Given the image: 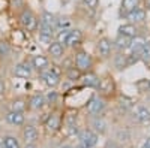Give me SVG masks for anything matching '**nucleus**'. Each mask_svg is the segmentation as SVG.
I'll return each mask as SVG.
<instances>
[{"label": "nucleus", "instance_id": "1", "mask_svg": "<svg viewBox=\"0 0 150 148\" xmlns=\"http://www.w3.org/2000/svg\"><path fill=\"white\" fill-rule=\"evenodd\" d=\"M18 22L21 24V27L27 32H36L38 26H39V18L36 17V14L29 8L23 6V9L18 14Z\"/></svg>", "mask_w": 150, "mask_h": 148}, {"label": "nucleus", "instance_id": "2", "mask_svg": "<svg viewBox=\"0 0 150 148\" xmlns=\"http://www.w3.org/2000/svg\"><path fill=\"white\" fill-rule=\"evenodd\" d=\"M74 66H77L83 73L90 72L93 69V57L84 49H78L74 55Z\"/></svg>", "mask_w": 150, "mask_h": 148}, {"label": "nucleus", "instance_id": "3", "mask_svg": "<svg viewBox=\"0 0 150 148\" xmlns=\"http://www.w3.org/2000/svg\"><path fill=\"white\" fill-rule=\"evenodd\" d=\"M105 108H107L105 99L102 96H99V94H93L89 99V102L86 103V111H87V114H89L90 117L92 115H102Z\"/></svg>", "mask_w": 150, "mask_h": 148}, {"label": "nucleus", "instance_id": "4", "mask_svg": "<svg viewBox=\"0 0 150 148\" xmlns=\"http://www.w3.org/2000/svg\"><path fill=\"white\" fill-rule=\"evenodd\" d=\"M77 139H78V147L80 148H93L98 144L99 135L96 132H93L92 129H83V130L78 132Z\"/></svg>", "mask_w": 150, "mask_h": 148}, {"label": "nucleus", "instance_id": "5", "mask_svg": "<svg viewBox=\"0 0 150 148\" xmlns=\"http://www.w3.org/2000/svg\"><path fill=\"white\" fill-rule=\"evenodd\" d=\"M39 78H41L42 84L45 85L47 88H57L59 85H60V82H62V78L59 75V72H56L51 67H48L47 70L41 72L39 73Z\"/></svg>", "mask_w": 150, "mask_h": 148}, {"label": "nucleus", "instance_id": "6", "mask_svg": "<svg viewBox=\"0 0 150 148\" xmlns=\"http://www.w3.org/2000/svg\"><path fill=\"white\" fill-rule=\"evenodd\" d=\"M96 51L99 54V57L107 60V58H111L112 57V41L108 39V38H101L98 42H96Z\"/></svg>", "mask_w": 150, "mask_h": 148}, {"label": "nucleus", "instance_id": "7", "mask_svg": "<svg viewBox=\"0 0 150 148\" xmlns=\"http://www.w3.org/2000/svg\"><path fill=\"white\" fill-rule=\"evenodd\" d=\"M33 73V67L30 65V61H20L14 66V75L17 78H23V79H27L32 76Z\"/></svg>", "mask_w": 150, "mask_h": 148}, {"label": "nucleus", "instance_id": "8", "mask_svg": "<svg viewBox=\"0 0 150 148\" xmlns=\"http://www.w3.org/2000/svg\"><path fill=\"white\" fill-rule=\"evenodd\" d=\"M89 124H90V129L93 132H96L98 135H105L108 130V124L102 115H92Z\"/></svg>", "mask_w": 150, "mask_h": 148}, {"label": "nucleus", "instance_id": "9", "mask_svg": "<svg viewBox=\"0 0 150 148\" xmlns=\"http://www.w3.org/2000/svg\"><path fill=\"white\" fill-rule=\"evenodd\" d=\"M30 65H32L33 70L41 73V72H44L50 67V58L45 57V55H41V54H35L30 58Z\"/></svg>", "mask_w": 150, "mask_h": 148}, {"label": "nucleus", "instance_id": "10", "mask_svg": "<svg viewBox=\"0 0 150 148\" xmlns=\"http://www.w3.org/2000/svg\"><path fill=\"white\" fill-rule=\"evenodd\" d=\"M146 42H147V41H146L144 36L137 34L135 38H132V39H131V45H129V48H128L126 54L140 55V54H141V51H143V48H144V45H146Z\"/></svg>", "mask_w": 150, "mask_h": 148}, {"label": "nucleus", "instance_id": "11", "mask_svg": "<svg viewBox=\"0 0 150 148\" xmlns=\"http://www.w3.org/2000/svg\"><path fill=\"white\" fill-rule=\"evenodd\" d=\"M21 136L26 144H36L38 139H39V133H38V129L33 124H26L23 127Z\"/></svg>", "mask_w": 150, "mask_h": 148}, {"label": "nucleus", "instance_id": "12", "mask_svg": "<svg viewBox=\"0 0 150 148\" xmlns=\"http://www.w3.org/2000/svg\"><path fill=\"white\" fill-rule=\"evenodd\" d=\"M146 18H147V9H144V8H141V6L135 8L131 14H128L126 17H125V20H128V22L137 24V26H138V24H141V22H144Z\"/></svg>", "mask_w": 150, "mask_h": 148}, {"label": "nucleus", "instance_id": "13", "mask_svg": "<svg viewBox=\"0 0 150 148\" xmlns=\"http://www.w3.org/2000/svg\"><path fill=\"white\" fill-rule=\"evenodd\" d=\"M81 82L84 87L87 88H93V90H98L99 88V84H101V78H99L95 72H84L83 76H81Z\"/></svg>", "mask_w": 150, "mask_h": 148}, {"label": "nucleus", "instance_id": "14", "mask_svg": "<svg viewBox=\"0 0 150 148\" xmlns=\"http://www.w3.org/2000/svg\"><path fill=\"white\" fill-rule=\"evenodd\" d=\"M134 118L141 124H150V108L140 105L134 109Z\"/></svg>", "mask_w": 150, "mask_h": 148}, {"label": "nucleus", "instance_id": "15", "mask_svg": "<svg viewBox=\"0 0 150 148\" xmlns=\"http://www.w3.org/2000/svg\"><path fill=\"white\" fill-rule=\"evenodd\" d=\"M83 42V33L81 30L78 29H72L68 39H66V43H65V48H71V49H75L77 46H80Z\"/></svg>", "mask_w": 150, "mask_h": 148}, {"label": "nucleus", "instance_id": "16", "mask_svg": "<svg viewBox=\"0 0 150 148\" xmlns=\"http://www.w3.org/2000/svg\"><path fill=\"white\" fill-rule=\"evenodd\" d=\"M129 45H131V38L123 36V34H119V33L116 36V39L112 41V48H114L116 53H126Z\"/></svg>", "mask_w": 150, "mask_h": 148}, {"label": "nucleus", "instance_id": "17", "mask_svg": "<svg viewBox=\"0 0 150 148\" xmlns=\"http://www.w3.org/2000/svg\"><path fill=\"white\" fill-rule=\"evenodd\" d=\"M140 6V0H122L120 2V8H119V17L125 18L128 14Z\"/></svg>", "mask_w": 150, "mask_h": 148}, {"label": "nucleus", "instance_id": "18", "mask_svg": "<svg viewBox=\"0 0 150 148\" xmlns=\"http://www.w3.org/2000/svg\"><path fill=\"white\" fill-rule=\"evenodd\" d=\"M48 54L51 55V58L54 60H60L65 57V45H62L60 42H57L56 39L48 43Z\"/></svg>", "mask_w": 150, "mask_h": 148}, {"label": "nucleus", "instance_id": "19", "mask_svg": "<svg viewBox=\"0 0 150 148\" xmlns=\"http://www.w3.org/2000/svg\"><path fill=\"white\" fill-rule=\"evenodd\" d=\"M6 123H9L11 126H24V121H26V117H24V112H18V111H9V112L5 115Z\"/></svg>", "mask_w": 150, "mask_h": 148}, {"label": "nucleus", "instance_id": "20", "mask_svg": "<svg viewBox=\"0 0 150 148\" xmlns=\"http://www.w3.org/2000/svg\"><path fill=\"white\" fill-rule=\"evenodd\" d=\"M60 126H62V117L56 112L50 114L48 118L45 120V127H47L48 132H59Z\"/></svg>", "mask_w": 150, "mask_h": 148}, {"label": "nucleus", "instance_id": "21", "mask_svg": "<svg viewBox=\"0 0 150 148\" xmlns=\"http://www.w3.org/2000/svg\"><path fill=\"white\" fill-rule=\"evenodd\" d=\"M45 96L44 93H35L30 96L29 99V108L35 109V111H41L44 106H45Z\"/></svg>", "mask_w": 150, "mask_h": 148}, {"label": "nucleus", "instance_id": "22", "mask_svg": "<svg viewBox=\"0 0 150 148\" xmlns=\"http://www.w3.org/2000/svg\"><path fill=\"white\" fill-rule=\"evenodd\" d=\"M112 65H114V67L117 70H125L128 66V55L126 53H116V54H112Z\"/></svg>", "mask_w": 150, "mask_h": 148}, {"label": "nucleus", "instance_id": "23", "mask_svg": "<svg viewBox=\"0 0 150 148\" xmlns=\"http://www.w3.org/2000/svg\"><path fill=\"white\" fill-rule=\"evenodd\" d=\"M119 34H123V36H128V38H135L137 34H138V27H137V24H132V22H126V24H122L117 30Z\"/></svg>", "mask_w": 150, "mask_h": 148}, {"label": "nucleus", "instance_id": "24", "mask_svg": "<svg viewBox=\"0 0 150 148\" xmlns=\"http://www.w3.org/2000/svg\"><path fill=\"white\" fill-rule=\"evenodd\" d=\"M65 76H66V79L69 81V82H78V81H81V76H83V72L77 67V66H69V67H66V70H65Z\"/></svg>", "mask_w": 150, "mask_h": 148}, {"label": "nucleus", "instance_id": "25", "mask_svg": "<svg viewBox=\"0 0 150 148\" xmlns=\"http://www.w3.org/2000/svg\"><path fill=\"white\" fill-rule=\"evenodd\" d=\"M39 24H42V26H50V27H54L56 29V15L51 14L50 11H42L41 12V17H39Z\"/></svg>", "mask_w": 150, "mask_h": 148}, {"label": "nucleus", "instance_id": "26", "mask_svg": "<svg viewBox=\"0 0 150 148\" xmlns=\"http://www.w3.org/2000/svg\"><path fill=\"white\" fill-rule=\"evenodd\" d=\"M29 106V102L23 97H17L11 102V111H18V112H24L26 108Z\"/></svg>", "mask_w": 150, "mask_h": 148}, {"label": "nucleus", "instance_id": "27", "mask_svg": "<svg viewBox=\"0 0 150 148\" xmlns=\"http://www.w3.org/2000/svg\"><path fill=\"white\" fill-rule=\"evenodd\" d=\"M2 148H23L20 145V141L12 136V135H6L2 138Z\"/></svg>", "mask_w": 150, "mask_h": 148}, {"label": "nucleus", "instance_id": "28", "mask_svg": "<svg viewBox=\"0 0 150 148\" xmlns=\"http://www.w3.org/2000/svg\"><path fill=\"white\" fill-rule=\"evenodd\" d=\"M112 90H114V84H112V79L110 78H101V84H99V88L98 91L101 93H111Z\"/></svg>", "mask_w": 150, "mask_h": 148}, {"label": "nucleus", "instance_id": "29", "mask_svg": "<svg viewBox=\"0 0 150 148\" xmlns=\"http://www.w3.org/2000/svg\"><path fill=\"white\" fill-rule=\"evenodd\" d=\"M71 30H72L71 27L57 30V32H56V36H54V39H56L57 42H60L62 45H65V43H66V39H68V36H69V33H71Z\"/></svg>", "mask_w": 150, "mask_h": 148}, {"label": "nucleus", "instance_id": "30", "mask_svg": "<svg viewBox=\"0 0 150 148\" xmlns=\"http://www.w3.org/2000/svg\"><path fill=\"white\" fill-rule=\"evenodd\" d=\"M78 124V112L77 111H71L65 115V126L69 127V126H77Z\"/></svg>", "mask_w": 150, "mask_h": 148}, {"label": "nucleus", "instance_id": "31", "mask_svg": "<svg viewBox=\"0 0 150 148\" xmlns=\"http://www.w3.org/2000/svg\"><path fill=\"white\" fill-rule=\"evenodd\" d=\"M44 96H45V103H47V105H54V103H57L59 93L56 91V88H50Z\"/></svg>", "mask_w": 150, "mask_h": 148}, {"label": "nucleus", "instance_id": "32", "mask_svg": "<svg viewBox=\"0 0 150 148\" xmlns=\"http://www.w3.org/2000/svg\"><path fill=\"white\" fill-rule=\"evenodd\" d=\"M56 32L60 29H68L71 27V20L68 17H56Z\"/></svg>", "mask_w": 150, "mask_h": 148}, {"label": "nucleus", "instance_id": "33", "mask_svg": "<svg viewBox=\"0 0 150 148\" xmlns=\"http://www.w3.org/2000/svg\"><path fill=\"white\" fill-rule=\"evenodd\" d=\"M140 61H143V63H146V65L150 63V41H147L144 48H143V51L140 54Z\"/></svg>", "mask_w": 150, "mask_h": 148}, {"label": "nucleus", "instance_id": "34", "mask_svg": "<svg viewBox=\"0 0 150 148\" xmlns=\"http://www.w3.org/2000/svg\"><path fill=\"white\" fill-rule=\"evenodd\" d=\"M81 2H83V5L87 9L92 11V12H95L98 9V6H99V0H81Z\"/></svg>", "mask_w": 150, "mask_h": 148}, {"label": "nucleus", "instance_id": "35", "mask_svg": "<svg viewBox=\"0 0 150 148\" xmlns=\"http://www.w3.org/2000/svg\"><path fill=\"white\" fill-rule=\"evenodd\" d=\"M11 45L8 43V42H0V55L2 57H8V55H11Z\"/></svg>", "mask_w": 150, "mask_h": 148}, {"label": "nucleus", "instance_id": "36", "mask_svg": "<svg viewBox=\"0 0 150 148\" xmlns=\"http://www.w3.org/2000/svg\"><path fill=\"white\" fill-rule=\"evenodd\" d=\"M5 91H6V84H5L3 79H0V96H2Z\"/></svg>", "mask_w": 150, "mask_h": 148}, {"label": "nucleus", "instance_id": "37", "mask_svg": "<svg viewBox=\"0 0 150 148\" xmlns=\"http://www.w3.org/2000/svg\"><path fill=\"white\" fill-rule=\"evenodd\" d=\"M141 148H150V138H147V139H146V141L143 142Z\"/></svg>", "mask_w": 150, "mask_h": 148}, {"label": "nucleus", "instance_id": "38", "mask_svg": "<svg viewBox=\"0 0 150 148\" xmlns=\"http://www.w3.org/2000/svg\"><path fill=\"white\" fill-rule=\"evenodd\" d=\"M23 148H38V147H36V144H26Z\"/></svg>", "mask_w": 150, "mask_h": 148}, {"label": "nucleus", "instance_id": "39", "mask_svg": "<svg viewBox=\"0 0 150 148\" xmlns=\"http://www.w3.org/2000/svg\"><path fill=\"white\" fill-rule=\"evenodd\" d=\"M105 148H119V147H117V145H116V144H111V142H108V144H107V147H105Z\"/></svg>", "mask_w": 150, "mask_h": 148}, {"label": "nucleus", "instance_id": "40", "mask_svg": "<svg viewBox=\"0 0 150 148\" xmlns=\"http://www.w3.org/2000/svg\"><path fill=\"white\" fill-rule=\"evenodd\" d=\"M146 8H147V11L150 12V0H146Z\"/></svg>", "mask_w": 150, "mask_h": 148}, {"label": "nucleus", "instance_id": "41", "mask_svg": "<svg viewBox=\"0 0 150 148\" xmlns=\"http://www.w3.org/2000/svg\"><path fill=\"white\" fill-rule=\"evenodd\" d=\"M60 148H71L69 145H63V147H60Z\"/></svg>", "mask_w": 150, "mask_h": 148}, {"label": "nucleus", "instance_id": "42", "mask_svg": "<svg viewBox=\"0 0 150 148\" xmlns=\"http://www.w3.org/2000/svg\"><path fill=\"white\" fill-rule=\"evenodd\" d=\"M0 148H2V139H0Z\"/></svg>", "mask_w": 150, "mask_h": 148}]
</instances>
